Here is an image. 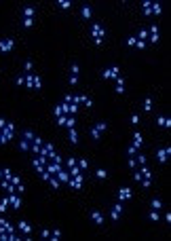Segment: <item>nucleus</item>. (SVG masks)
Returning <instances> with one entry per match:
<instances>
[{
  "instance_id": "48",
  "label": "nucleus",
  "mask_w": 171,
  "mask_h": 241,
  "mask_svg": "<svg viewBox=\"0 0 171 241\" xmlns=\"http://www.w3.org/2000/svg\"><path fill=\"white\" fill-rule=\"evenodd\" d=\"M78 83V76H74V74H70V85H76Z\"/></svg>"
},
{
  "instance_id": "3",
  "label": "nucleus",
  "mask_w": 171,
  "mask_h": 241,
  "mask_svg": "<svg viewBox=\"0 0 171 241\" xmlns=\"http://www.w3.org/2000/svg\"><path fill=\"white\" fill-rule=\"evenodd\" d=\"M0 133H2V138L9 142V140H13V133H15V125L13 123H7L2 129H0Z\"/></svg>"
},
{
  "instance_id": "37",
  "label": "nucleus",
  "mask_w": 171,
  "mask_h": 241,
  "mask_svg": "<svg viewBox=\"0 0 171 241\" xmlns=\"http://www.w3.org/2000/svg\"><path fill=\"white\" fill-rule=\"evenodd\" d=\"M127 155H129V157H135V155H137V148L133 146V144H131V146H127Z\"/></svg>"
},
{
  "instance_id": "13",
  "label": "nucleus",
  "mask_w": 171,
  "mask_h": 241,
  "mask_svg": "<svg viewBox=\"0 0 171 241\" xmlns=\"http://www.w3.org/2000/svg\"><path fill=\"white\" fill-rule=\"evenodd\" d=\"M114 89H116V93H123V91H125V78H123V76L116 78V87H114Z\"/></svg>"
},
{
  "instance_id": "43",
  "label": "nucleus",
  "mask_w": 171,
  "mask_h": 241,
  "mask_svg": "<svg viewBox=\"0 0 171 241\" xmlns=\"http://www.w3.org/2000/svg\"><path fill=\"white\" fill-rule=\"evenodd\" d=\"M40 237H42V239H49V237H51V231L42 228V231H40Z\"/></svg>"
},
{
  "instance_id": "6",
  "label": "nucleus",
  "mask_w": 171,
  "mask_h": 241,
  "mask_svg": "<svg viewBox=\"0 0 171 241\" xmlns=\"http://www.w3.org/2000/svg\"><path fill=\"white\" fill-rule=\"evenodd\" d=\"M89 216H91V220H93L95 224H104V214H102L100 209H93Z\"/></svg>"
},
{
  "instance_id": "47",
  "label": "nucleus",
  "mask_w": 171,
  "mask_h": 241,
  "mask_svg": "<svg viewBox=\"0 0 171 241\" xmlns=\"http://www.w3.org/2000/svg\"><path fill=\"white\" fill-rule=\"evenodd\" d=\"M133 178H135V182H142V178H144V176H142V172H135V174H133Z\"/></svg>"
},
{
  "instance_id": "35",
  "label": "nucleus",
  "mask_w": 171,
  "mask_h": 241,
  "mask_svg": "<svg viewBox=\"0 0 171 241\" xmlns=\"http://www.w3.org/2000/svg\"><path fill=\"white\" fill-rule=\"evenodd\" d=\"M21 23H23V28H32V26H34V19H28V17H23V21H21Z\"/></svg>"
},
{
  "instance_id": "20",
  "label": "nucleus",
  "mask_w": 171,
  "mask_h": 241,
  "mask_svg": "<svg viewBox=\"0 0 171 241\" xmlns=\"http://www.w3.org/2000/svg\"><path fill=\"white\" fill-rule=\"evenodd\" d=\"M57 7L59 9H70L72 7V0H57Z\"/></svg>"
},
{
  "instance_id": "21",
  "label": "nucleus",
  "mask_w": 171,
  "mask_h": 241,
  "mask_svg": "<svg viewBox=\"0 0 171 241\" xmlns=\"http://www.w3.org/2000/svg\"><path fill=\"white\" fill-rule=\"evenodd\" d=\"M161 2H152V7H150V13H154V15H161Z\"/></svg>"
},
{
  "instance_id": "26",
  "label": "nucleus",
  "mask_w": 171,
  "mask_h": 241,
  "mask_svg": "<svg viewBox=\"0 0 171 241\" xmlns=\"http://www.w3.org/2000/svg\"><path fill=\"white\" fill-rule=\"evenodd\" d=\"M7 207H9V197H4L2 201H0V214H4V211H7Z\"/></svg>"
},
{
  "instance_id": "41",
  "label": "nucleus",
  "mask_w": 171,
  "mask_h": 241,
  "mask_svg": "<svg viewBox=\"0 0 171 241\" xmlns=\"http://www.w3.org/2000/svg\"><path fill=\"white\" fill-rule=\"evenodd\" d=\"M110 218H112V220L116 222V220L120 218V214H118V211H114V209H110Z\"/></svg>"
},
{
  "instance_id": "1",
  "label": "nucleus",
  "mask_w": 171,
  "mask_h": 241,
  "mask_svg": "<svg viewBox=\"0 0 171 241\" xmlns=\"http://www.w3.org/2000/svg\"><path fill=\"white\" fill-rule=\"evenodd\" d=\"M91 36H93V42L95 44H102L104 42V36H106V28L102 26V23H93V26H91Z\"/></svg>"
},
{
  "instance_id": "2",
  "label": "nucleus",
  "mask_w": 171,
  "mask_h": 241,
  "mask_svg": "<svg viewBox=\"0 0 171 241\" xmlns=\"http://www.w3.org/2000/svg\"><path fill=\"white\" fill-rule=\"evenodd\" d=\"M13 47H15L13 38H0V53H11Z\"/></svg>"
},
{
  "instance_id": "10",
  "label": "nucleus",
  "mask_w": 171,
  "mask_h": 241,
  "mask_svg": "<svg viewBox=\"0 0 171 241\" xmlns=\"http://www.w3.org/2000/svg\"><path fill=\"white\" fill-rule=\"evenodd\" d=\"M44 169L53 176V174H57V172L61 169V163H51V165H44Z\"/></svg>"
},
{
  "instance_id": "7",
  "label": "nucleus",
  "mask_w": 171,
  "mask_h": 241,
  "mask_svg": "<svg viewBox=\"0 0 171 241\" xmlns=\"http://www.w3.org/2000/svg\"><path fill=\"white\" fill-rule=\"evenodd\" d=\"M127 199H131V188H118V201H127Z\"/></svg>"
},
{
  "instance_id": "8",
  "label": "nucleus",
  "mask_w": 171,
  "mask_h": 241,
  "mask_svg": "<svg viewBox=\"0 0 171 241\" xmlns=\"http://www.w3.org/2000/svg\"><path fill=\"white\" fill-rule=\"evenodd\" d=\"M91 15H93L91 4H83V7H80V17H83V19H91Z\"/></svg>"
},
{
  "instance_id": "22",
  "label": "nucleus",
  "mask_w": 171,
  "mask_h": 241,
  "mask_svg": "<svg viewBox=\"0 0 171 241\" xmlns=\"http://www.w3.org/2000/svg\"><path fill=\"white\" fill-rule=\"evenodd\" d=\"M137 40H146V38H148V30H146V28H142L139 32H137V36H135Z\"/></svg>"
},
{
  "instance_id": "23",
  "label": "nucleus",
  "mask_w": 171,
  "mask_h": 241,
  "mask_svg": "<svg viewBox=\"0 0 171 241\" xmlns=\"http://www.w3.org/2000/svg\"><path fill=\"white\" fill-rule=\"evenodd\" d=\"M78 72H80V66H78L76 61H74V64H72V66H70V74H74V76H78Z\"/></svg>"
},
{
  "instance_id": "16",
  "label": "nucleus",
  "mask_w": 171,
  "mask_h": 241,
  "mask_svg": "<svg viewBox=\"0 0 171 241\" xmlns=\"http://www.w3.org/2000/svg\"><path fill=\"white\" fill-rule=\"evenodd\" d=\"M133 146H135V148H139V146H142V133H139V131H135V133H133Z\"/></svg>"
},
{
  "instance_id": "52",
  "label": "nucleus",
  "mask_w": 171,
  "mask_h": 241,
  "mask_svg": "<svg viewBox=\"0 0 171 241\" xmlns=\"http://www.w3.org/2000/svg\"><path fill=\"white\" fill-rule=\"evenodd\" d=\"M135 165H137V163H135V159H133V157H129V167H131V169H135Z\"/></svg>"
},
{
  "instance_id": "42",
  "label": "nucleus",
  "mask_w": 171,
  "mask_h": 241,
  "mask_svg": "<svg viewBox=\"0 0 171 241\" xmlns=\"http://www.w3.org/2000/svg\"><path fill=\"white\" fill-rule=\"evenodd\" d=\"M15 83H17L19 87H21V85H26V76H23V74H21V76H17V78H15Z\"/></svg>"
},
{
  "instance_id": "14",
  "label": "nucleus",
  "mask_w": 171,
  "mask_h": 241,
  "mask_svg": "<svg viewBox=\"0 0 171 241\" xmlns=\"http://www.w3.org/2000/svg\"><path fill=\"white\" fill-rule=\"evenodd\" d=\"M55 176H57V180H59V182H68V180H70V174H68V172H63V169H59Z\"/></svg>"
},
{
  "instance_id": "31",
  "label": "nucleus",
  "mask_w": 171,
  "mask_h": 241,
  "mask_svg": "<svg viewBox=\"0 0 171 241\" xmlns=\"http://www.w3.org/2000/svg\"><path fill=\"white\" fill-rule=\"evenodd\" d=\"M74 123H76L74 116H66V123H63V125H66L68 129H72V127H74Z\"/></svg>"
},
{
  "instance_id": "24",
  "label": "nucleus",
  "mask_w": 171,
  "mask_h": 241,
  "mask_svg": "<svg viewBox=\"0 0 171 241\" xmlns=\"http://www.w3.org/2000/svg\"><path fill=\"white\" fill-rule=\"evenodd\" d=\"M150 207H152V209H161V207H163V201H161V199H152V201H150Z\"/></svg>"
},
{
  "instance_id": "38",
  "label": "nucleus",
  "mask_w": 171,
  "mask_h": 241,
  "mask_svg": "<svg viewBox=\"0 0 171 241\" xmlns=\"http://www.w3.org/2000/svg\"><path fill=\"white\" fill-rule=\"evenodd\" d=\"M148 218H150V220H154V222H158V214H156V209L148 211Z\"/></svg>"
},
{
  "instance_id": "44",
  "label": "nucleus",
  "mask_w": 171,
  "mask_h": 241,
  "mask_svg": "<svg viewBox=\"0 0 171 241\" xmlns=\"http://www.w3.org/2000/svg\"><path fill=\"white\" fill-rule=\"evenodd\" d=\"M80 174V169H78V167L74 165V167H70V176H78Z\"/></svg>"
},
{
  "instance_id": "17",
  "label": "nucleus",
  "mask_w": 171,
  "mask_h": 241,
  "mask_svg": "<svg viewBox=\"0 0 171 241\" xmlns=\"http://www.w3.org/2000/svg\"><path fill=\"white\" fill-rule=\"evenodd\" d=\"M68 135H70V142H72V144H78V133H76V129H74V127L70 129V133H68Z\"/></svg>"
},
{
  "instance_id": "46",
  "label": "nucleus",
  "mask_w": 171,
  "mask_h": 241,
  "mask_svg": "<svg viewBox=\"0 0 171 241\" xmlns=\"http://www.w3.org/2000/svg\"><path fill=\"white\" fill-rule=\"evenodd\" d=\"M137 163H139V165H146V157H144V155H137Z\"/></svg>"
},
{
  "instance_id": "56",
  "label": "nucleus",
  "mask_w": 171,
  "mask_h": 241,
  "mask_svg": "<svg viewBox=\"0 0 171 241\" xmlns=\"http://www.w3.org/2000/svg\"><path fill=\"white\" fill-rule=\"evenodd\" d=\"M2 176H4V172H2V169H0V178H2Z\"/></svg>"
},
{
  "instance_id": "18",
  "label": "nucleus",
  "mask_w": 171,
  "mask_h": 241,
  "mask_svg": "<svg viewBox=\"0 0 171 241\" xmlns=\"http://www.w3.org/2000/svg\"><path fill=\"white\" fill-rule=\"evenodd\" d=\"M93 127H95L97 131H100V133H102V131H106V129H108V123H106V120H100V123H95Z\"/></svg>"
},
{
  "instance_id": "27",
  "label": "nucleus",
  "mask_w": 171,
  "mask_h": 241,
  "mask_svg": "<svg viewBox=\"0 0 171 241\" xmlns=\"http://www.w3.org/2000/svg\"><path fill=\"white\" fill-rule=\"evenodd\" d=\"M32 68H34L32 59H26V61H23V72H32Z\"/></svg>"
},
{
  "instance_id": "49",
  "label": "nucleus",
  "mask_w": 171,
  "mask_h": 241,
  "mask_svg": "<svg viewBox=\"0 0 171 241\" xmlns=\"http://www.w3.org/2000/svg\"><path fill=\"white\" fill-rule=\"evenodd\" d=\"M142 184H144V188H148L150 186V178H142Z\"/></svg>"
},
{
  "instance_id": "40",
  "label": "nucleus",
  "mask_w": 171,
  "mask_h": 241,
  "mask_svg": "<svg viewBox=\"0 0 171 241\" xmlns=\"http://www.w3.org/2000/svg\"><path fill=\"white\" fill-rule=\"evenodd\" d=\"M131 125H139V114H131Z\"/></svg>"
},
{
  "instance_id": "30",
  "label": "nucleus",
  "mask_w": 171,
  "mask_h": 241,
  "mask_svg": "<svg viewBox=\"0 0 171 241\" xmlns=\"http://www.w3.org/2000/svg\"><path fill=\"white\" fill-rule=\"evenodd\" d=\"M76 167H78V169L83 172V169H87V167H89V161H87V159H80V161L76 163Z\"/></svg>"
},
{
  "instance_id": "11",
  "label": "nucleus",
  "mask_w": 171,
  "mask_h": 241,
  "mask_svg": "<svg viewBox=\"0 0 171 241\" xmlns=\"http://www.w3.org/2000/svg\"><path fill=\"white\" fill-rule=\"evenodd\" d=\"M9 203H13V207L19 209V207H21V197H17L15 192H13V195H9Z\"/></svg>"
},
{
  "instance_id": "55",
  "label": "nucleus",
  "mask_w": 171,
  "mask_h": 241,
  "mask_svg": "<svg viewBox=\"0 0 171 241\" xmlns=\"http://www.w3.org/2000/svg\"><path fill=\"white\" fill-rule=\"evenodd\" d=\"M4 142H7V140L2 138V133H0V144H4Z\"/></svg>"
},
{
  "instance_id": "36",
  "label": "nucleus",
  "mask_w": 171,
  "mask_h": 241,
  "mask_svg": "<svg viewBox=\"0 0 171 241\" xmlns=\"http://www.w3.org/2000/svg\"><path fill=\"white\" fill-rule=\"evenodd\" d=\"M19 148H21V150H30V142H28V140H21V142H19Z\"/></svg>"
},
{
  "instance_id": "15",
  "label": "nucleus",
  "mask_w": 171,
  "mask_h": 241,
  "mask_svg": "<svg viewBox=\"0 0 171 241\" xmlns=\"http://www.w3.org/2000/svg\"><path fill=\"white\" fill-rule=\"evenodd\" d=\"M19 228H21L23 233H26V235H30V233H32V226H30L26 220H19Z\"/></svg>"
},
{
  "instance_id": "39",
  "label": "nucleus",
  "mask_w": 171,
  "mask_h": 241,
  "mask_svg": "<svg viewBox=\"0 0 171 241\" xmlns=\"http://www.w3.org/2000/svg\"><path fill=\"white\" fill-rule=\"evenodd\" d=\"M49 182H51V188H59V180H57V178L51 176V178H49Z\"/></svg>"
},
{
  "instance_id": "25",
  "label": "nucleus",
  "mask_w": 171,
  "mask_h": 241,
  "mask_svg": "<svg viewBox=\"0 0 171 241\" xmlns=\"http://www.w3.org/2000/svg\"><path fill=\"white\" fill-rule=\"evenodd\" d=\"M142 108H144V110H150V108H152V98H146V100L142 102Z\"/></svg>"
},
{
  "instance_id": "45",
  "label": "nucleus",
  "mask_w": 171,
  "mask_h": 241,
  "mask_svg": "<svg viewBox=\"0 0 171 241\" xmlns=\"http://www.w3.org/2000/svg\"><path fill=\"white\" fill-rule=\"evenodd\" d=\"M135 42H137V38H135V36H129V38H127V44H129V47H133Z\"/></svg>"
},
{
  "instance_id": "19",
  "label": "nucleus",
  "mask_w": 171,
  "mask_h": 241,
  "mask_svg": "<svg viewBox=\"0 0 171 241\" xmlns=\"http://www.w3.org/2000/svg\"><path fill=\"white\" fill-rule=\"evenodd\" d=\"M42 87V78L38 74H34V81H32V89H40Z\"/></svg>"
},
{
  "instance_id": "12",
  "label": "nucleus",
  "mask_w": 171,
  "mask_h": 241,
  "mask_svg": "<svg viewBox=\"0 0 171 241\" xmlns=\"http://www.w3.org/2000/svg\"><path fill=\"white\" fill-rule=\"evenodd\" d=\"M156 125H161V127H171V118H169V116H163V114H161V116L156 118Z\"/></svg>"
},
{
  "instance_id": "51",
  "label": "nucleus",
  "mask_w": 171,
  "mask_h": 241,
  "mask_svg": "<svg viewBox=\"0 0 171 241\" xmlns=\"http://www.w3.org/2000/svg\"><path fill=\"white\" fill-rule=\"evenodd\" d=\"M135 47H137V49H144V47H146V40H137Z\"/></svg>"
},
{
  "instance_id": "32",
  "label": "nucleus",
  "mask_w": 171,
  "mask_h": 241,
  "mask_svg": "<svg viewBox=\"0 0 171 241\" xmlns=\"http://www.w3.org/2000/svg\"><path fill=\"white\" fill-rule=\"evenodd\" d=\"M139 172H142V176H144V178H152V172H150L146 165H142V169H139Z\"/></svg>"
},
{
  "instance_id": "28",
  "label": "nucleus",
  "mask_w": 171,
  "mask_h": 241,
  "mask_svg": "<svg viewBox=\"0 0 171 241\" xmlns=\"http://www.w3.org/2000/svg\"><path fill=\"white\" fill-rule=\"evenodd\" d=\"M91 138H93L95 142H100V140H102V133H100V131H97L95 127H91Z\"/></svg>"
},
{
  "instance_id": "33",
  "label": "nucleus",
  "mask_w": 171,
  "mask_h": 241,
  "mask_svg": "<svg viewBox=\"0 0 171 241\" xmlns=\"http://www.w3.org/2000/svg\"><path fill=\"white\" fill-rule=\"evenodd\" d=\"M59 237H61V231H59V228H53V231H51V237H49V239H53V241H57Z\"/></svg>"
},
{
  "instance_id": "53",
  "label": "nucleus",
  "mask_w": 171,
  "mask_h": 241,
  "mask_svg": "<svg viewBox=\"0 0 171 241\" xmlns=\"http://www.w3.org/2000/svg\"><path fill=\"white\" fill-rule=\"evenodd\" d=\"M2 172H4V178H7V180H11V176H13V174H11V169H2Z\"/></svg>"
},
{
  "instance_id": "29",
  "label": "nucleus",
  "mask_w": 171,
  "mask_h": 241,
  "mask_svg": "<svg viewBox=\"0 0 171 241\" xmlns=\"http://www.w3.org/2000/svg\"><path fill=\"white\" fill-rule=\"evenodd\" d=\"M36 135H34V131H30V129H26V131H23V140H28V142H32Z\"/></svg>"
},
{
  "instance_id": "34",
  "label": "nucleus",
  "mask_w": 171,
  "mask_h": 241,
  "mask_svg": "<svg viewBox=\"0 0 171 241\" xmlns=\"http://www.w3.org/2000/svg\"><path fill=\"white\" fill-rule=\"evenodd\" d=\"M95 176L100 178V180H106V178H108V172H106V169H97V172H95Z\"/></svg>"
},
{
  "instance_id": "4",
  "label": "nucleus",
  "mask_w": 171,
  "mask_h": 241,
  "mask_svg": "<svg viewBox=\"0 0 171 241\" xmlns=\"http://www.w3.org/2000/svg\"><path fill=\"white\" fill-rule=\"evenodd\" d=\"M102 76H104V78H118V68H116V66L104 68V70H102Z\"/></svg>"
},
{
  "instance_id": "54",
  "label": "nucleus",
  "mask_w": 171,
  "mask_h": 241,
  "mask_svg": "<svg viewBox=\"0 0 171 241\" xmlns=\"http://www.w3.org/2000/svg\"><path fill=\"white\" fill-rule=\"evenodd\" d=\"M4 125H7V118H4V116H0V129H2Z\"/></svg>"
},
{
  "instance_id": "50",
  "label": "nucleus",
  "mask_w": 171,
  "mask_h": 241,
  "mask_svg": "<svg viewBox=\"0 0 171 241\" xmlns=\"http://www.w3.org/2000/svg\"><path fill=\"white\" fill-rule=\"evenodd\" d=\"M66 165H68V167H74V165H76V159H68Z\"/></svg>"
},
{
  "instance_id": "5",
  "label": "nucleus",
  "mask_w": 171,
  "mask_h": 241,
  "mask_svg": "<svg viewBox=\"0 0 171 241\" xmlns=\"http://www.w3.org/2000/svg\"><path fill=\"white\" fill-rule=\"evenodd\" d=\"M169 155H171V148H169V146H165V148H158V150H156V159H158L161 163H165Z\"/></svg>"
},
{
  "instance_id": "9",
  "label": "nucleus",
  "mask_w": 171,
  "mask_h": 241,
  "mask_svg": "<svg viewBox=\"0 0 171 241\" xmlns=\"http://www.w3.org/2000/svg\"><path fill=\"white\" fill-rule=\"evenodd\" d=\"M21 13H23V17L34 19V15H36V7H32V4H30V7H23V11H21Z\"/></svg>"
}]
</instances>
